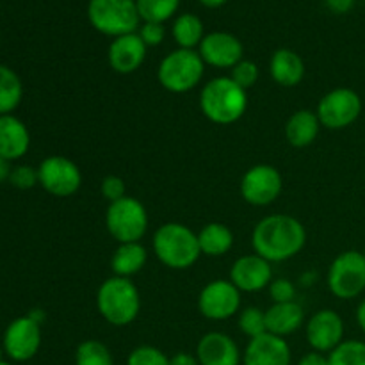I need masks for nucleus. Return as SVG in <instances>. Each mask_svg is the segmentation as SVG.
Here are the masks:
<instances>
[{
	"instance_id": "obj_40",
	"label": "nucleus",
	"mask_w": 365,
	"mask_h": 365,
	"mask_svg": "<svg viewBox=\"0 0 365 365\" xmlns=\"http://www.w3.org/2000/svg\"><path fill=\"white\" fill-rule=\"evenodd\" d=\"M170 365H200L196 355H191V353H175L170 359Z\"/></svg>"
},
{
	"instance_id": "obj_22",
	"label": "nucleus",
	"mask_w": 365,
	"mask_h": 365,
	"mask_svg": "<svg viewBox=\"0 0 365 365\" xmlns=\"http://www.w3.org/2000/svg\"><path fill=\"white\" fill-rule=\"evenodd\" d=\"M305 321L303 307L296 302L287 303H273L266 310V327L267 334L278 335V337H287L294 334Z\"/></svg>"
},
{
	"instance_id": "obj_26",
	"label": "nucleus",
	"mask_w": 365,
	"mask_h": 365,
	"mask_svg": "<svg viewBox=\"0 0 365 365\" xmlns=\"http://www.w3.org/2000/svg\"><path fill=\"white\" fill-rule=\"evenodd\" d=\"M24 98V84L14 70L0 64V116L11 114Z\"/></svg>"
},
{
	"instance_id": "obj_25",
	"label": "nucleus",
	"mask_w": 365,
	"mask_h": 365,
	"mask_svg": "<svg viewBox=\"0 0 365 365\" xmlns=\"http://www.w3.org/2000/svg\"><path fill=\"white\" fill-rule=\"evenodd\" d=\"M198 242L202 255L223 257L234 246V234H232V230L227 225L209 223L200 230Z\"/></svg>"
},
{
	"instance_id": "obj_28",
	"label": "nucleus",
	"mask_w": 365,
	"mask_h": 365,
	"mask_svg": "<svg viewBox=\"0 0 365 365\" xmlns=\"http://www.w3.org/2000/svg\"><path fill=\"white\" fill-rule=\"evenodd\" d=\"M143 21L164 24L177 13L180 0H135Z\"/></svg>"
},
{
	"instance_id": "obj_15",
	"label": "nucleus",
	"mask_w": 365,
	"mask_h": 365,
	"mask_svg": "<svg viewBox=\"0 0 365 365\" xmlns=\"http://www.w3.org/2000/svg\"><path fill=\"white\" fill-rule=\"evenodd\" d=\"M203 63L214 68H234L242 61L245 46L237 36L230 32L216 31L207 34L198 46Z\"/></svg>"
},
{
	"instance_id": "obj_38",
	"label": "nucleus",
	"mask_w": 365,
	"mask_h": 365,
	"mask_svg": "<svg viewBox=\"0 0 365 365\" xmlns=\"http://www.w3.org/2000/svg\"><path fill=\"white\" fill-rule=\"evenodd\" d=\"M298 365H330V360H328V355H324V353L310 351L299 359Z\"/></svg>"
},
{
	"instance_id": "obj_33",
	"label": "nucleus",
	"mask_w": 365,
	"mask_h": 365,
	"mask_svg": "<svg viewBox=\"0 0 365 365\" xmlns=\"http://www.w3.org/2000/svg\"><path fill=\"white\" fill-rule=\"evenodd\" d=\"M230 78L235 84H239L242 89L248 91V89L253 88V86L257 84V81H259V66H257L253 61L242 59L241 63H237L232 68Z\"/></svg>"
},
{
	"instance_id": "obj_41",
	"label": "nucleus",
	"mask_w": 365,
	"mask_h": 365,
	"mask_svg": "<svg viewBox=\"0 0 365 365\" xmlns=\"http://www.w3.org/2000/svg\"><path fill=\"white\" fill-rule=\"evenodd\" d=\"M356 323H359L360 330L365 334V298L360 302L359 309H356Z\"/></svg>"
},
{
	"instance_id": "obj_6",
	"label": "nucleus",
	"mask_w": 365,
	"mask_h": 365,
	"mask_svg": "<svg viewBox=\"0 0 365 365\" xmlns=\"http://www.w3.org/2000/svg\"><path fill=\"white\" fill-rule=\"evenodd\" d=\"M205 63L196 50L177 48L168 53L159 64L157 77L170 93H187L202 82Z\"/></svg>"
},
{
	"instance_id": "obj_35",
	"label": "nucleus",
	"mask_w": 365,
	"mask_h": 365,
	"mask_svg": "<svg viewBox=\"0 0 365 365\" xmlns=\"http://www.w3.org/2000/svg\"><path fill=\"white\" fill-rule=\"evenodd\" d=\"M100 191H102V196L109 203L118 202V200H121L127 196L125 180L121 177H118V175H107V177L102 180Z\"/></svg>"
},
{
	"instance_id": "obj_23",
	"label": "nucleus",
	"mask_w": 365,
	"mask_h": 365,
	"mask_svg": "<svg viewBox=\"0 0 365 365\" xmlns=\"http://www.w3.org/2000/svg\"><path fill=\"white\" fill-rule=\"evenodd\" d=\"M321 121L316 113L309 109H299L292 114L285 125V138L294 148H307L312 145L319 134Z\"/></svg>"
},
{
	"instance_id": "obj_13",
	"label": "nucleus",
	"mask_w": 365,
	"mask_h": 365,
	"mask_svg": "<svg viewBox=\"0 0 365 365\" xmlns=\"http://www.w3.org/2000/svg\"><path fill=\"white\" fill-rule=\"evenodd\" d=\"M198 309L210 321L234 317L241 309V291L230 280H212L198 296Z\"/></svg>"
},
{
	"instance_id": "obj_36",
	"label": "nucleus",
	"mask_w": 365,
	"mask_h": 365,
	"mask_svg": "<svg viewBox=\"0 0 365 365\" xmlns=\"http://www.w3.org/2000/svg\"><path fill=\"white\" fill-rule=\"evenodd\" d=\"M269 294L274 303H287L294 302L296 287L287 278H277L269 284Z\"/></svg>"
},
{
	"instance_id": "obj_27",
	"label": "nucleus",
	"mask_w": 365,
	"mask_h": 365,
	"mask_svg": "<svg viewBox=\"0 0 365 365\" xmlns=\"http://www.w3.org/2000/svg\"><path fill=\"white\" fill-rule=\"evenodd\" d=\"M171 34H173L178 48L187 50H195V46H200L202 39L205 38L202 20L192 13L180 14V16L173 21Z\"/></svg>"
},
{
	"instance_id": "obj_8",
	"label": "nucleus",
	"mask_w": 365,
	"mask_h": 365,
	"mask_svg": "<svg viewBox=\"0 0 365 365\" xmlns=\"http://www.w3.org/2000/svg\"><path fill=\"white\" fill-rule=\"evenodd\" d=\"M328 289L335 298L355 299L365 291L364 252L348 250L339 253L328 269Z\"/></svg>"
},
{
	"instance_id": "obj_4",
	"label": "nucleus",
	"mask_w": 365,
	"mask_h": 365,
	"mask_svg": "<svg viewBox=\"0 0 365 365\" xmlns=\"http://www.w3.org/2000/svg\"><path fill=\"white\" fill-rule=\"evenodd\" d=\"M153 252L170 269H187L202 255L198 234L182 223L160 225L153 235Z\"/></svg>"
},
{
	"instance_id": "obj_7",
	"label": "nucleus",
	"mask_w": 365,
	"mask_h": 365,
	"mask_svg": "<svg viewBox=\"0 0 365 365\" xmlns=\"http://www.w3.org/2000/svg\"><path fill=\"white\" fill-rule=\"evenodd\" d=\"M106 227L120 245L139 242L148 230V212L138 198L125 196L118 202L109 203Z\"/></svg>"
},
{
	"instance_id": "obj_43",
	"label": "nucleus",
	"mask_w": 365,
	"mask_h": 365,
	"mask_svg": "<svg viewBox=\"0 0 365 365\" xmlns=\"http://www.w3.org/2000/svg\"><path fill=\"white\" fill-rule=\"evenodd\" d=\"M200 4H202V6H205V7H221L223 6V4H227L228 0H198Z\"/></svg>"
},
{
	"instance_id": "obj_11",
	"label": "nucleus",
	"mask_w": 365,
	"mask_h": 365,
	"mask_svg": "<svg viewBox=\"0 0 365 365\" xmlns=\"http://www.w3.org/2000/svg\"><path fill=\"white\" fill-rule=\"evenodd\" d=\"M241 196L245 202L255 207L271 205L284 189V178L274 166L257 164L252 166L241 178Z\"/></svg>"
},
{
	"instance_id": "obj_30",
	"label": "nucleus",
	"mask_w": 365,
	"mask_h": 365,
	"mask_svg": "<svg viewBox=\"0 0 365 365\" xmlns=\"http://www.w3.org/2000/svg\"><path fill=\"white\" fill-rule=\"evenodd\" d=\"M330 365H365V342L364 341H342L334 351L328 355Z\"/></svg>"
},
{
	"instance_id": "obj_31",
	"label": "nucleus",
	"mask_w": 365,
	"mask_h": 365,
	"mask_svg": "<svg viewBox=\"0 0 365 365\" xmlns=\"http://www.w3.org/2000/svg\"><path fill=\"white\" fill-rule=\"evenodd\" d=\"M239 330L250 339L260 337V335L267 334L266 327V310H260L257 307H248L239 314Z\"/></svg>"
},
{
	"instance_id": "obj_21",
	"label": "nucleus",
	"mask_w": 365,
	"mask_h": 365,
	"mask_svg": "<svg viewBox=\"0 0 365 365\" xmlns=\"http://www.w3.org/2000/svg\"><path fill=\"white\" fill-rule=\"evenodd\" d=\"M269 73L282 88H294L305 77V63L291 48H278L271 56Z\"/></svg>"
},
{
	"instance_id": "obj_20",
	"label": "nucleus",
	"mask_w": 365,
	"mask_h": 365,
	"mask_svg": "<svg viewBox=\"0 0 365 365\" xmlns=\"http://www.w3.org/2000/svg\"><path fill=\"white\" fill-rule=\"evenodd\" d=\"M31 134L20 118L13 114L0 116V157L6 160H18L29 152Z\"/></svg>"
},
{
	"instance_id": "obj_5",
	"label": "nucleus",
	"mask_w": 365,
	"mask_h": 365,
	"mask_svg": "<svg viewBox=\"0 0 365 365\" xmlns=\"http://www.w3.org/2000/svg\"><path fill=\"white\" fill-rule=\"evenodd\" d=\"M89 24L110 38L138 32L141 27L135 0H89Z\"/></svg>"
},
{
	"instance_id": "obj_10",
	"label": "nucleus",
	"mask_w": 365,
	"mask_h": 365,
	"mask_svg": "<svg viewBox=\"0 0 365 365\" xmlns=\"http://www.w3.org/2000/svg\"><path fill=\"white\" fill-rule=\"evenodd\" d=\"M39 185L57 198L75 195L82 185V173L77 164L64 155H50L38 166Z\"/></svg>"
},
{
	"instance_id": "obj_3",
	"label": "nucleus",
	"mask_w": 365,
	"mask_h": 365,
	"mask_svg": "<svg viewBox=\"0 0 365 365\" xmlns=\"http://www.w3.org/2000/svg\"><path fill=\"white\" fill-rule=\"evenodd\" d=\"M96 307L103 319L113 327H128L141 310V294L130 278L110 277L96 292Z\"/></svg>"
},
{
	"instance_id": "obj_2",
	"label": "nucleus",
	"mask_w": 365,
	"mask_h": 365,
	"mask_svg": "<svg viewBox=\"0 0 365 365\" xmlns=\"http://www.w3.org/2000/svg\"><path fill=\"white\" fill-rule=\"evenodd\" d=\"M200 109L212 123H235L248 109V91L235 84L230 77H216L202 88Z\"/></svg>"
},
{
	"instance_id": "obj_46",
	"label": "nucleus",
	"mask_w": 365,
	"mask_h": 365,
	"mask_svg": "<svg viewBox=\"0 0 365 365\" xmlns=\"http://www.w3.org/2000/svg\"><path fill=\"white\" fill-rule=\"evenodd\" d=\"M364 255H365V250H364Z\"/></svg>"
},
{
	"instance_id": "obj_18",
	"label": "nucleus",
	"mask_w": 365,
	"mask_h": 365,
	"mask_svg": "<svg viewBox=\"0 0 365 365\" xmlns=\"http://www.w3.org/2000/svg\"><path fill=\"white\" fill-rule=\"evenodd\" d=\"M146 50L148 46L143 43L141 36L138 32H132V34L113 39V43L109 45V52H107V59L116 73L128 75L141 68L146 59Z\"/></svg>"
},
{
	"instance_id": "obj_16",
	"label": "nucleus",
	"mask_w": 365,
	"mask_h": 365,
	"mask_svg": "<svg viewBox=\"0 0 365 365\" xmlns=\"http://www.w3.org/2000/svg\"><path fill=\"white\" fill-rule=\"evenodd\" d=\"M230 282L241 292H259L273 282L271 262L260 255L239 257L230 269Z\"/></svg>"
},
{
	"instance_id": "obj_1",
	"label": "nucleus",
	"mask_w": 365,
	"mask_h": 365,
	"mask_svg": "<svg viewBox=\"0 0 365 365\" xmlns=\"http://www.w3.org/2000/svg\"><path fill=\"white\" fill-rule=\"evenodd\" d=\"M307 230L302 221L289 214H271L255 225L252 246L267 262H284L303 250Z\"/></svg>"
},
{
	"instance_id": "obj_12",
	"label": "nucleus",
	"mask_w": 365,
	"mask_h": 365,
	"mask_svg": "<svg viewBox=\"0 0 365 365\" xmlns=\"http://www.w3.org/2000/svg\"><path fill=\"white\" fill-rule=\"evenodd\" d=\"M2 348L13 362H27L34 359L41 348V324L29 314L16 317L4 331Z\"/></svg>"
},
{
	"instance_id": "obj_9",
	"label": "nucleus",
	"mask_w": 365,
	"mask_h": 365,
	"mask_svg": "<svg viewBox=\"0 0 365 365\" xmlns=\"http://www.w3.org/2000/svg\"><path fill=\"white\" fill-rule=\"evenodd\" d=\"M321 127L342 130L355 123L362 114V98L351 88H337L323 96L316 110Z\"/></svg>"
},
{
	"instance_id": "obj_42",
	"label": "nucleus",
	"mask_w": 365,
	"mask_h": 365,
	"mask_svg": "<svg viewBox=\"0 0 365 365\" xmlns=\"http://www.w3.org/2000/svg\"><path fill=\"white\" fill-rule=\"evenodd\" d=\"M9 173H11L9 160H6L0 157V184H2L4 180H9Z\"/></svg>"
},
{
	"instance_id": "obj_45",
	"label": "nucleus",
	"mask_w": 365,
	"mask_h": 365,
	"mask_svg": "<svg viewBox=\"0 0 365 365\" xmlns=\"http://www.w3.org/2000/svg\"><path fill=\"white\" fill-rule=\"evenodd\" d=\"M0 365H11V364L6 362V360H2V362H0Z\"/></svg>"
},
{
	"instance_id": "obj_24",
	"label": "nucleus",
	"mask_w": 365,
	"mask_h": 365,
	"mask_svg": "<svg viewBox=\"0 0 365 365\" xmlns=\"http://www.w3.org/2000/svg\"><path fill=\"white\" fill-rule=\"evenodd\" d=\"M146 260H148V253L141 242H125L114 250L110 267L114 271V277L130 278L145 267Z\"/></svg>"
},
{
	"instance_id": "obj_32",
	"label": "nucleus",
	"mask_w": 365,
	"mask_h": 365,
	"mask_svg": "<svg viewBox=\"0 0 365 365\" xmlns=\"http://www.w3.org/2000/svg\"><path fill=\"white\" fill-rule=\"evenodd\" d=\"M127 365H170V359L155 346H138L128 355Z\"/></svg>"
},
{
	"instance_id": "obj_19",
	"label": "nucleus",
	"mask_w": 365,
	"mask_h": 365,
	"mask_svg": "<svg viewBox=\"0 0 365 365\" xmlns=\"http://www.w3.org/2000/svg\"><path fill=\"white\" fill-rule=\"evenodd\" d=\"M196 359L200 365H239L242 362L237 342L221 331H209L200 339Z\"/></svg>"
},
{
	"instance_id": "obj_29",
	"label": "nucleus",
	"mask_w": 365,
	"mask_h": 365,
	"mask_svg": "<svg viewBox=\"0 0 365 365\" xmlns=\"http://www.w3.org/2000/svg\"><path fill=\"white\" fill-rule=\"evenodd\" d=\"M75 365H114V359L110 349L103 342L89 339L77 346Z\"/></svg>"
},
{
	"instance_id": "obj_14",
	"label": "nucleus",
	"mask_w": 365,
	"mask_h": 365,
	"mask_svg": "<svg viewBox=\"0 0 365 365\" xmlns=\"http://www.w3.org/2000/svg\"><path fill=\"white\" fill-rule=\"evenodd\" d=\"M305 335L312 351L330 355L344 341V321L335 310L323 309L307 321Z\"/></svg>"
},
{
	"instance_id": "obj_44",
	"label": "nucleus",
	"mask_w": 365,
	"mask_h": 365,
	"mask_svg": "<svg viewBox=\"0 0 365 365\" xmlns=\"http://www.w3.org/2000/svg\"><path fill=\"white\" fill-rule=\"evenodd\" d=\"M4 355H6V351H4V348H2V346H0V362H2V356Z\"/></svg>"
},
{
	"instance_id": "obj_34",
	"label": "nucleus",
	"mask_w": 365,
	"mask_h": 365,
	"mask_svg": "<svg viewBox=\"0 0 365 365\" xmlns=\"http://www.w3.org/2000/svg\"><path fill=\"white\" fill-rule=\"evenodd\" d=\"M9 182L13 187L21 189V191L32 189L36 184H39L38 168H32L29 164H20V166L11 168Z\"/></svg>"
},
{
	"instance_id": "obj_39",
	"label": "nucleus",
	"mask_w": 365,
	"mask_h": 365,
	"mask_svg": "<svg viewBox=\"0 0 365 365\" xmlns=\"http://www.w3.org/2000/svg\"><path fill=\"white\" fill-rule=\"evenodd\" d=\"M353 6H355V0H327L328 9L337 14L348 13L353 9Z\"/></svg>"
},
{
	"instance_id": "obj_37",
	"label": "nucleus",
	"mask_w": 365,
	"mask_h": 365,
	"mask_svg": "<svg viewBox=\"0 0 365 365\" xmlns=\"http://www.w3.org/2000/svg\"><path fill=\"white\" fill-rule=\"evenodd\" d=\"M138 34L141 36L143 43H145L146 46H157L164 41V38H166V29H164V24L143 21Z\"/></svg>"
},
{
	"instance_id": "obj_17",
	"label": "nucleus",
	"mask_w": 365,
	"mask_h": 365,
	"mask_svg": "<svg viewBox=\"0 0 365 365\" xmlns=\"http://www.w3.org/2000/svg\"><path fill=\"white\" fill-rule=\"evenodd\" d=\"M291 362L292 353L287 341L273 334L250 339L242 353V365H291Z\"/></svg>"
}]
</instances>
